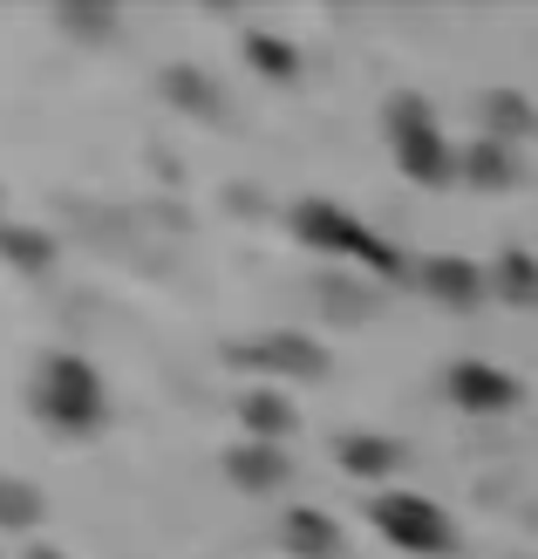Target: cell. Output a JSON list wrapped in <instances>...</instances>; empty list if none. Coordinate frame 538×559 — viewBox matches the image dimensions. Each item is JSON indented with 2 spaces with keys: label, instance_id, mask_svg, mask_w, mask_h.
<instances>
[{
  "label": "cell",
  "instance_id": "obj_1",
  "mask_svg": "<svg viewBox=\"0 0 538 559\" xmlns=\"http://www.w3.org/2000/svg\"><path fill=\"white\" fill-rule=\"evenodd\" d=\"M382 136H388V151H395V164H403L409 185H422V191L464 185V151L443 136L437 109L422 103L416 90H395V96L382 103Z\"/></svg>",
  "mask_w": 538,
  "mask_h": 559
},
{
  "label": "cell",
  "instance_id": "obj_6",
  "mask_svg": "<svg viewBox=\"0 0 538 559\" xmlns=\"http://www.w3.org/2000/svg\"><path fill=\"white\" fill-rule=\"evenodd\" d=\"M443 396L457 403V409H470V416H498V409L518 403V376L498 369V361L464 355V361H450V369H443Z\"/></svg>",
  "mask_w": 538,
  "mask_h": 559
},
{
  "label": "cell",
  "instance_id": "obj_14",
  "mask_svg": "<svg viewBox=\"0 0 538 559\" xmlns=\"http://www.w3.org/2000/svg\"><path fill=\"white\" fill-rule=\"evenodd\" d=\"M246 62H252V75H266V82H294L300 75V48L287 41V35H273V27H246Z\"/></svg>",
  "mask_w": 538,
  "mask_h": 559
},
{
  "label": "cell",
  "instance_id": "obj_10",
  "mask_svg": "<svg viewBox=\"0 0 538 559\" xmlns=\"http://www.w3.org/2000/svg\"><path fill=\"white\" fill-rule=\"evenodd\" d=\"M239 424L252 443H287L300 430V409L287 403V389H273V382H252L246 396H239Z\"/></svg>",
  "mask_w": 538,
  "mask_h": 559
},
{
  "label": "cell",
  "instance_id": "obj_20",
  "mask_svg": "<svg viewBox=\"0 0 538 559\" xmlns=\"http://www.w3.org/2000/svg\"><path fill=\"white\" fill-rule=\"evenodd\" d=\"M55 27H69V35H82V41H109V35H117V14H89V8H62V14H55Z\"/></svg>",
  "mask_w": 538,
  "mask_h": 559
},
{
  "label": "cell",
  "instance_id": "obj_5",
  "mask_svg": "<svg viewBox=\"0 0 538 559\" xmlns=\"http://www.w3.org/2000/svg\"><path fill=\"white\" fill-rule=\"evenodd\" d=\"M239 361H246V369H260L273 389H279V382H321V376H327V348L314 342V334H300V328H279V334L246 342Z\"/></svg>",
  "mask_w": 538,
  "mask_h": 559
},
{
  "label": "cell",
  "instance_id": "obj_12",
  "mask_svg": "<svg viewBox=\"0 0 538 559\" xmlns=\"http://www.w3.org/2000/svg\"><path fill=\"white\" fill-rule=\"evenodd\" d=\"M464 185H477V191H512L518 185V151L498 144V136L464 144Z\"/></svg>",
  "mask_w": 538,
  "mask_h": 559
},
{
  "label": "cell",
  "instance_id": "obj_11",
  "mask_svg": "<svg viewBox=\"0 0 538 559\" xmlns=\"http://www.w3.org/2000/svg\"><path fill=\"white\" fill-rule=\"evenodd\" d=\"M334 457H342L348 478H368V485H382V491H388V471L403 464V451H395L388 437H375V430H348L342 443H334Z\"/></svg>",
  "mask_w": 538,
  "mask_h": 559
},
{
  "label": "cell",
  "instance_id": "obj_2",
  "mask_svg": "<svg viewBox=\"0 0 538 559\" xmlns=\"http://www.w3.org/2000/svg\"><path fill=\"white\" fill-rule=\"evenodd\" d=\"M35 416L48 430H62V437H89L103 430V416H109V389L96 376V361L89 355H75V348H48L35 361Z\"/></svg>",
  "mask_w": 538,
  "mask_h": 559
},
{
  "label": "cell",
  "instance_id": "obj_9",
  "mask_svg": "<svg viewBox=\"0 0 538 559\" xmlns=\"http://www.w3.org/2000/svg\"><path fill=\"white\" fill-rule=\"evenodd\" d=\"M225 478H232L246 498H266V491H279L294 478V464H287V451H279V443H232V451H225Z\"/></svg>",
  "mask_w": 538,
  "mask_h": 559
},
{
  "label": "cell",
  "instance_id": "obj_17",
  "mask_svg": "<svg viewBox=\"0 0 538 559\" xmlns=\"http://www.w3.org/2000/svg\"><path fill=\"white\" fill-rule=\"evenodd\" d=\"M491 294L504 300V307H538V260L531 253H498L491 260Z\"/></svg>",
  "mask_w": 538,
  "mask_h": 559
},
{
  "label": "cell",
  "instance_id": "obj_13",
  "mask_svg": "<svg viewBox=\"0 0 538 559\" xmlns=\"http://www.w3.org/2000/svg\"><path fill=\"white\" fill-rule=\"evenodd\" d=\"M477 109H485V136H498V144H518V136L538 130V109L518 90H485V96H477Z\"/></svg>",
  "mask_w": 538,
  "mask_h": 559
},
{
  "label": "cell",
  "instance_id": "obj_15",
  "mask_svg": "<svg viewBox=\"0 0 538 559\" xmlns=\"http://www.w3.org/2000/svg\"><path fill=\"white\" fill-rule=\"evenodd\" d=\"M41 519H48L41 485H27V478H14V471H0V533H35Z\"/></svg>",
  "mask_w": 538,
  "mask_h": 559
},
{
  "label": "cell",
  "instance_id": "obj_19",
  "mask_svg": "<svg viewBox=\"0 0 538 559\" xmlns=\"http://www.w3.org/2000/svg\"><path fill=\"white\" fill-rule=\"evenodd\" d=\"M0 260H14L27 280H41L55 266V239L35 233V226H21V218H8V226H0Z\"/></svg>",
  "mask_w": 538,
  "mask_h": 559
},
{
  "label": "cell",
  "instance_id": "obj_8",
  "mask_svg": "<svg viewBox=\"0 0 538 559\" xmlns=\"http://www.w3.org/2000/svg\"><path fill=\"white\" fill-rule=\"evenodd\" d=\"M279 546H287L294 559H342L348 552V533H342V519H334V512L294 506L287 519H279Z\"/></svg>",
  "mask_w": 538,
  "mask_h": 559
},
{
  "label": "cell",
  "instance_id": "obj_18",
  "mask_svg": "<svg viewBox=\"0 0 538 559\" xmlns=\"http://www.w3.org/2000/svg\"><path fill=\"white\" fill-rule=\"evenodd\" d=\"M314 300H321V314H334V328H355V321H368V314H375V294H368V287H355L348 273H321Z\"/></svg>",
  "mask_w": 538,
  "mask_h": 559
},
{
  "label": "cell",
  "instance_id": "obj_3",
  "mask_svg": "<svg viewBox=\"0 0 538 559\" xmlns=\"http://www.w3.org/2000/svg\"><path fill=\"white\" fill-rule=\"evenodd\" d=\"M294 239L314 246V253H327V260H361V266H375L382 280H416L409 260L395 253L388 239L368 233V218H355L348 205H334V199H300L294 205Z\"/></svg>",
  "mask_w": 538,
  "mask_h": 559
},
{
  "label": "cell",
  "instance_id": "obj_4",
  "mask_svg": "<svg viewBox=\"0 0 538 559\" xmlns=\"http://www.w3.org/2000/svg\"><path fill=\"white\" fill-rule=\"evenodd\" d=\"M368 525H375L388 546H403L409 559H450L457 552V525L422 491H368Z\"/></svg>",
  "mask_w": 538,
  "mask_h": 559
},
{
  "label": "cell",
  "instance_id": "obj_7",
  "mask_svg": "<svg viewBox=\"0 0 538 559\" xmlns=\"http://www.w3.org/2000/svg\"><path fill=\"white\" fill-rule=\"evenodd\" d=\"M416 287L443 307H477L491 294V266H477L464 253H437V260H416Z\"/></svg>",
  "mask_w": 538,
  "mask_h": 559
},
{
  "label": "cell",
  "instance_id": "obj_16",
  "mask_svg": "<svg viewBox=\"0 0 538 559\" xmlns=\"http://www.w3.org/2000/svg\"><path fill=\"white\" fill-rule=\"evenodd\" d=\"M164 96H171L178 109H191V117H205V123H218L225 117V96H218V82L212 75H198V69H164Z\"/></svg>",
  "mask_w": 538,
  "mask_h": 559
}]
</instances>
